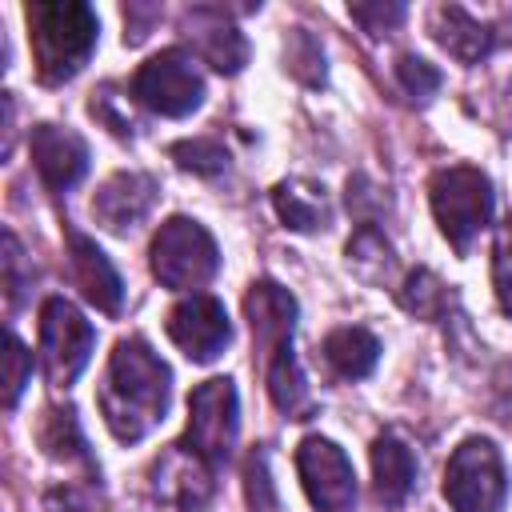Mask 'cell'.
I'll return each instance as SVG.
<instances>
[{"mask_svg":"<svg viewBox=\"0 0 512 512\" xmlns=\"http://www.w3.org/2000/svg\"><path fill=\"white\" fill-rule=\"evenodd\" d=\"M192 24H196V52L216 68V72H240L248 60V44L244 36L224 20L220 8H192Z\"/></svg>","mask_w":512,"mask_h":512,"instance_id":"cell-18","label":"cell"},{"mask_svg":"<svg viewBox=\"0 0 512 512\" xmlns=\"http://www.w3.org/2000/svg\"><path fill=\"white\" fill-rule=\"evenodd\" d=\"M92 344L96 332L76 304H68L64 296H48L40 304V360H44V376L56 388H68L84 372Z\"/></svg>","mask_w":512,"mask_h":512,"instance_id":"cell-7","label":"cell"},{"mask_svg":"<svg viewBox=\"0 0 512 512\" xmlns=\"http://www.w3.org/2000/svg\"><path fill=\"white\" fill-rule=\"evenodd\" d=\"M244 316L252 324L260 360H276L284 352H292V328H296V300L288 288H280L276 280H256L244 296Z\"/></svg>","mask_w":512,"mask_h":512,"instance_id":"cell-11","label":"cell"},{"mask_svg":"<svg viewBox=\"0 0 512 512\" xmlns=\"http://www.w3.org/2000/svg\"><path fill=\"white\" fill-rule=\"evenodd\" d=\"M244 492H248L252 512H276V488H272V476H268L264 448H252L248 460H244Z\"/></svg>","mask_w":512,"mask_h":512,"instance_id":"cell-24","label":"cell"},{"mask_svg":"<svg viewBox=\"0 0 512 512\" xmlns=\"http://www.w3.org/2000/svg\"><path fill=\"white\" fill-rule=\"evenodd\" d=\"M168 336L188 360L204 364V360H216L224 352V344L232 340V324H228V312L216 296L192 292L168 312Z\"/></svg>","mask_w":512,"mask_h":512,"instance_id":"cell-10","label":"cell"},{"mask_svg":"<svg viewBox=\"0 0 512 512\" xmlns=\"http://www.w3.org/2000/svg\"><path fill=\"white\" fill-rule=\"evenodd\" d=\"M324 360L332 364L336 376L360 380V376H368V372L376 368L380 344H376V336H372L368 328H336V332H328V340H324Z\"/></svg>","mask_w":512,"mask_h":512,"instance_id":"cell-20","label":"cell"},{"mask_svg":"<svg viewBox=\"0 0 512 512\" xmlns=\"http://www.w3.org/2000/svg\"><path fill=\"white\" fill-rule=\"evenodd\" d=\"M152 204H156V180H152V176L116 172V176L104 180L100 192L92 196V216H96L108 232H124V228L140 224Z\"/></svg>","mask_w":512,"mask_h":512,"instance_id":"cell-14","label":"cell"},{"mask_svg":"<svg viewBox=\"0 0 512 512\" xmlns=\"http://www.w3.org/2000/svg\"><path fill=\"white\" fill-rule=\"evenodd\" d=\"M132 96L156 116H188L204 100V76L188 52L164 48L136 68Z\"/></svg>","mask_w":512,"mask_h":512,"instance_id":"cell-5","label":"cell"},{"mask_svg":"<svg viewBox=\"0 0 512 512\" xmlns=\"http://www.w3.org/2000/svg\"><path fill=\"white\" fill-rule=\"evenodd\" d=\"M432 36L440 40V48H448V56H456L464 64H476L496 44V32L488 24H480L476 16H468L464 8H456V4L432 8Z\"/></svg>","mask_w":512,"mask_h":512,"instance_id":"cell-17","label":"cell"},{"mask_svg":"<svg viewBox=\"0 0 512 512\" xmlns=\"http://www.w3.org/2000/svg\"><path fill=\"white\" fill-rule=\"evenodd\" d=\"M504 496H508V480L500 452L480 436L464 440L444 468V500L456 512H496Z\"/></svg>","mask_w":512,"mask_h":512,"instance_id":"cell-6","label":"cell"},{"mask_svg":"<svg viewBox=\"0 0 512 512\" xmlns=\"http://www.w3.org/2000/svg\"><path fill=\"white\" fill-rule=\"evenodd\" d=\"M40 440H44V448H48L52 456H60V460H88L84 436H80L72 412H48V420H44V428H40Z\"/></svg>","mask_w":512,"mask_h":512,"instance_id":"cell-22","label":"cell"},{"mask_svg":"<svg viewBox=\"0 0 512 512\" xmlns=\"http://www.w3.org/2000/svg\"><path fill=\"white\" fill-rule=\"evenodd\" d=\"M428 196H432V212H436V224L448 236V244L456 252H468V244L480 236V228L492 216V184H488V176L480 168L452 164V168H440L432 176Z\"/></svg>","mask_w":512,"mask_h":512,"instance_id":"cell-3","label":"cell"},{"mask_svg":"<svg viewBox=\"0 0 512 512\" xmlns=\"http://www.w3.org/2000/svg\"><path fill=\"white\" fill-rule=\"evenodd\" d=\"M396 80H400V88L412 96V100H432L436 96V88H440V72L428 64V60H420V56H400L396 60Z\"/></svg>","mask_w":512,"mask_h":512,"instance_id":"cell-25","label":"cell"},{"mask_svg":"<svg viewBox=\"0 0 512 512\" xmlns=\"http://www.w3.org/2000/svg\"><path fill=\"white\" fill-rule=\"evenodd\" d=\"M184 444L200 460H208L212 468H220L232 456V444H236V388H232V380L216 376L192 392Z\"/></svg>","mask_w":512,"mask_h":512,"instance_id":"cell-8","label":"cell"},{"mask_svg":"<svg viewBox=\"0 0 512 512\" xmlns=\"http://www.w3.org/2000/svg\"><path fill=\"white\" fill-rule=\"evenodd\" d=\"M220 268V252L216 240L188 216H172L160 224L156 240H152V272L164 288L188 292L200 288L216 276Z\"/></svg>","mask_w":512,"mask_h":512,"instance_id":"cell-4","label":"cell"},{"mask_svg":"<svg viewBox=\"0 0 512 512\" xmlns=\"http://www.w3.org/2000/svg\"><path fill=\"white\" fill-rule=\"evenodd\" d=\"M400 304L412 312V316H424V320H436L440 308H444V284L428 272V268H416L404 288H400Z\"/></svg>","mask_w":512,"mask_h":512,"instance_id":"cell-21","label":"cell"},{"mask_svg":"<svg viewBox=\"0 0 512 512\" xmlns=\"http://www.w3.org/2000/svg\"><path fill=\"white\" fill-rule=\"evenodd\" d=\"M28 28H32L36 72L44 84L72 80L96 48V12L80 0L28 4Z\"/></svg>","mask_w":512,"mask_h":512,"instance_id":"cell-2","label":"cell"},{"mask_svg":"<svg viewBox=\"0 0 512 512\" xmlns=\"http://www.w3.org/2000/svg\"><path fill=\"white\" fill-rule=\"evenodd\" d=\"M172 160H176L180 168L196 172V176H216V172L228 164V152H224L216 140L196 136V140H180V144H172Z\"/></svg>","mask_w":512,"mask_h":512,"instance_id":"cell-23","label":"cell"},{"mask_svg":"<svg viewBox=\"0 0 512 512\" xmlns=\"http://www.w3.org/2000/svg\"><path fill=\"white\" fill-rule=\"evenodd\" d=\"M32 164L52 192H64L88 172V148L76 132L60 128V124H36L32 128Z\"/></svg>","mask_w":512,"mask_h":512,"instance_id":"cell-13","label":"cell"},{"mask_svg":"<svg viewBox=\"0 0 512 512\" xmlns=\"http://www.w3.org/2000/svg\"><path fill=\"white\" fill-rule=\"evenodd\" d=\"M68 260H72V280L80 284L84 300L96 304L100 312L116 316L120 312V300H124V288H120V276L108 264V256L88 236L68 232Z\"/></svg>","mask_w":512,"mask_h":512,"instance_id":"cell-15","label":"cell"},{"mask_svg":"<svg viewBox=\"0 0 512 512\" xmlns=\"http://www.w3.org/2000/svg\"><path fill=\"white\" fill-rule=\"evenodd\" d=\"M272 204H276L280 220L288 228H296V232H316V228L328 224V196L312 180H284V184H276Z\"/></svg>","mask_w":512,"mask_h":512,"instance_id":"cell-19","label":"cell"},{"mask_svg":"<svg viewBox=\"0 0 512 512\" xmlns=\"http://www.w3.org/2000/svg\"><path fill=\"white\" fill-rule=\"evenodd\" d=\"M28 372H32V356L24 352V344L16 336H8V392H4V404L8 408L20 400V388H24Z\"/></svg>","mask_w":512,"mask_h":512,"instance_id":"cell-28","label":"cell"},{"mask_svg":"<svg viewBox=\"0 0 512 512\" xmlns=\"http://www.w3.org/2000/svg\"><path fill=\"white\" fill-rule=\"evenodd\" d=\"M296 468H300V480H304L308 500L320 512H348L352 508V500H356V476H352L348 456L332 440L308 436L300 444V452H296Z\"/></svg>","mask_w":512,"mask_h":512,"instance_id":"cell-9","label":"cell"},{"mask_svg":"<svg viewBox=\"0 0 512 512\" xmlns=\"http://www.w3.org/2000/svg\"><path fill=\"white\" fill-rule=\"evenodd\" d=\"M412 484H416L412 448L392 432L376 436V444H372V488H376V500L384 508H400L408 500Z\"/></svg>","mask_w":512,"mask_h":512,"instance_id":"cell-16","label":"cell"},{"mask_svg":"<svg viewBox=\"0 0 512 512\" xmlns=\"http://www.w3.org/2000/svg\"><path fill=\"white\" fill-rule=\"evenodd\" d=\"M492 280H496V296L500 308L512 316V220L500 224L496 232V252H492Z\"/></svg>","mask_w":512,"mask_h":512,"instance_id":"cell-26","label":"cell"},{"mask_svg":"<svg viewBox=\"0 0 512 512\" xmlns=\"http://www.w3.org/2000/svg\"><path fill=\"white\" fill-rule=\"evenodd\" d=\"M288 64H292V72L300 76V80H308V64H312V72L324 80V52H320V44L308 36V32H296L292 40H288Z\"/></svg>","mask_w":512,"mask_h":512,"instance_id":"cell-27","label":"cell"},{"mask_svg":"<svg viewBox=\"0 0 512 512\" xmlns=\"http://www.w3.org/2000/svg\"><path fill=\"white\" fill-rule=\"evenodd\" d=\"M212 464L200 460L188 444H172L156 464H152V492L180 512H200L212 496Z\"/></svg>","mask_w":512,"mask_h":512,"instance_id":"cell-12","label":"cell"},{"mask_svg":"<svg viewBox=\"0 0 512 512\" xmlns=\"http://www.w3.org/2000/svg\"><path fill=\"white\" fill-rule=\"evenodd\" d=\"M352 20H360L368 32H384L404 20V4H352Z\"/></svg>","mask_w":512,"mask_h":512,"instance_id":"cell-29","label":"cell"},{"mask_svg":"<svg viewBox=\"0 0 512 512\" xmlns=\"http://www.w3.org/2000/svg\"><path fill=\"white\" fill-rule=\"evenodd\" d=\"M168 384H172L168 364L140 336L120 340L108 360L104 388H100V408H104V424L112 428V436L132 444L152 424H160L168 408Z\"/></svg>","mask_w":512,"mask_h":512,"instance_id":"cell-1","label":"cell"}]
</instances>
